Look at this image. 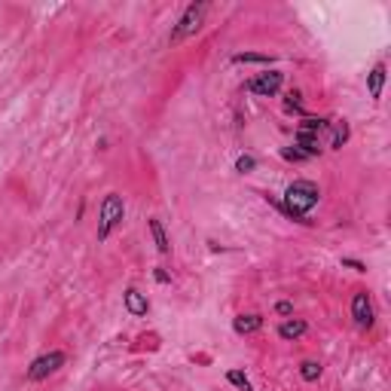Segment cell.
Returning a JSON list of instances; mask_svg holds the SVG:
<instances>
[{"mask_svg":"<svg viewBox=\"0 0 391 391\" xmlns=\"http://www.w3.org/2000/svg\"><path fill=\"white\" fill-rule=\"evenodd\" d=\"M321 202V187L309 178H297L285 187V196H278V211L294 224H309V214Z\"/></svg>","mask_w":391,"mask_h":391,"instance_id":"cell-1","label":"cell"},{"mask_svg":"<svg viewBox=\"0 0 391 391\" xmlns=\"http://www.w3.org/2000/svg\"><path fill=\"white\" fill-rule=\"evenodd\" d=\"M122 220H126V199L119 193H104L101 205H98V229H95L98 244L110 242V235L122 226Z\"/></svg>","mask_w":391,"mask_h":391,"instance_id":"cell-2","label":"cell"},{"mask_svg":"<svg viewBox=\"0 0 391 391\" xmlns=\"http://www.w3.org/2000/svg\"><path fill=\"white\" fill-rule=\"evenodd\" d=\"M211 6L205 3V0H193V3L183 6L181 19L172 25V34H168V46H181L183 40H190V37H196L199 31L205 25V15H208Z\"/></svg>","mask_w":391,"mask_h":391,"instance_id":"cell-3","label":"cell"},{"mask_svg":"<svg viewBox=\"0 0 391 391\" xmlns=\"http://www.w3.org/2000/svg\"><path fill=\"white\" fill-rule=\"evenodd\" d=\"M65 364H67V351H61V349L43 351V355H37L34 361L28 364V370H25V382H43V379L56 376V373H58Z\"/></svg>","mask_w":391,"mask_h":391,"instance_id":"cell-4","label":"cell"},{"mask_svg":"<svg viewBox=\"0 0 391 391\" xmlns=\"http://www.w3.org/2000/svg\"><path fill=\"white\" fill-rule=\"evenodd\" d=\"M349 312H351V321H355L358 331H373V324H376V306H373L370 290H355Z\"/></svg>","mask_w":391,"mask_h":391,"instance_id":"cell-5","label":"cell"},{"mask_svg":"<svg viewBox=\"0 0 391 391\" xmlns=\"http://www.w3.org/2000/svg\"><path fill=\"white\" fill-rule=\"evenodd\" d=\"M281 86H285V74H281L278 67H272V71H266V74L251 76V80L244 83V92H251V95H257V98H275L281 92Z\"/></svg>","mask_w":391,"mask_h":391,"instance_id":"cell-6","label":"cell"},{"mask_svg":"<svg viewBox=\"0 0 391 391\" xmlns=\"http://www.w3.org/2000/svg\"><path fill=\"white\" fill-rule=\"evenodd\" d=\"M122 309H126L132 318H147L150 315V297L144 294L141 288L128 285L126 290H122Z\"/></svg>","mask_w":391,"mask_h":391,"instance_id":"cell-7","label":"cell"},{"mask_svg":"<svg viewBox=\"0 0 391 391\" xmlns=\"http://www.w3.org/2000/svg\"><path fill=\"white\" fill-rule=\"evenodd\" d=\"M263 324H266V318L260 315V312H242V315L233 318V333L235 336H251V333L263 331Z\"/></svg>","mask_w":391,"mask_h":391,"instance_id":"cell-8","label":"cell"},{"mask_svg":"<svg viewBox=\"0 0 391 391\" xmlns=\"http://www.w3.org/2000/svg\"><path fill=\"white\" fill-rule=\"evenodd\" d=\"M385 80H388V65L385 61H376V65L370 67V74H367V92H370L373 101H382V89H385Z\"/></svg>","mask_w":391,"mask_h":391,"instance_id":"cell-9","label":"cell"},{"mask_svg":"<svg viewBox=\"0 0 391 391\" xmlns=\"http://www.w3.org/2000/svg\"><path fill=\"white\" fill-rule=\"evenodd\" d=\"M309 333V321H303V318H285L278 324V340H285V342H297V340H303V336Z\"/></svg>","mask_w":391,"mask_h":391,"instance_id":"cell-10","label":"cell"},{"mask_svg":"<svg viewBox=\"0 0 391 391\" xmlns=\"http://www.w3.org/2000/svg\"><path fill=\"white\" fill-rule=\"evenodd\" d=\"M294 147L300 150L306 159H315V156L324 153V147H321V138L309 135V132H300V128H297V135H294Z\"/></svg>","mask_w":391,"mask_h":391,"instance_id":"cell-11","label":"cell"},{"mask_svg":"<svg viewBox=\"0 0 391 391\" xmlns=\"http://www.w3.org/2000/svg\"><path fill=\"white\" fill-rule=\"evenodd\" d=\"M147 229H150V239L156 244V251L163 257L172 254V242H168V233H165V224L159 217H147Z\"/></svg>","mask_w":391,"mask_h":391,"instance_id":"cell-12","label":"cell"},{"mask_svg":"<svg viewBox=\"0 0 391 391\" xmlns=\"http://www.w3.org/2000/svg\"><path fill=\"white\" fill-rule=\"evenodd\" d=\"M331 150H342L349 144V138H351V126H349V119H333L331 122Z\"/></svg>","mask_w":391,"mask_h":391,"instance_id":"cell-13","label":"cell"},{"mask_svg":"<svg viewBox=\"0 0 391 391\" xmlns=\"http://www.w3.org/2000/svg\"><path fill=\"white\" fill-rule=\"evenodd\" d=\"M233 65H266V67H272L275 58L266 56V52H235Z\"/></svg>","mask_w":391,"mask_h":391,"instance_id":"cell-14","label":"cell"},{"mask_svg":"<svg viewBox=\"0 0 391 391\" xmlns=\"http://www.w3.org/2000/svg\"><path fill=\"white\" fill-rule=\"evenodd\" d=\"M331 122L333 119H327V117H303L300 119V132L321 135V132H327V128H331Z\"/></svg>","mask_w":391,"mask_h":391,"instance_id":"cell-15","label":"cell"},{"mask_svg":"<svg viewBox=\"0 0 391 391\" xmlns=\"http://www.w3.org/2000/svg\"><path fill=\"white\" fill-rule=\"evenodd\" d=\"M285 110L288 113H297V117H309V113H306V107H303V92L300 89H290L288 95H285Z\"/></svg>","mask_w":391,"mask_h":391,"instance_id":"cell-16","label":"cell"},{"mask_svg":"<svg viewBox=\"0 0 391 391\" xmlns=\"http://www.w3.org/2000/svg\"><path fill=\"white\" fill-rule=\"evenodd\" d=\"M226 382H229V385H235L239 391H254V382L248 379V373H244L242 367H233V370H226Z\"/></svg>","mask_w":391,"mask_h":391,"instance_id":"cell-17","label":"cell"},{"mask_svg":"<svg viewBox=\"0 0 391 391\" xmlns=\"http://www.w3.org/2000/svg\"><path fill=\"white\" fill-rule=\"evenodd\" d=\"M321 376H324V367H321L318 361H303L300 364V379L303 382H309L312 385V382H318Z\"/></svg>","mask_w":391,"mask_h":391,"instance_id":"cell-18","label":"cell"},{"mask_svg":"<svg viewBox=\"0 0 391 391\" xmlns=\"http://www.w3.org/2000/svg\"><path fill=\"white\" fill-rule=\"evenodd\" d=\"M235 172L239 174L257 172V156H251V153H239V156H235Z\"/></svg>","mask_w":391,"mask_h":391,"instance_id":"cell-19","label":"cell"},{"mask_svg":"<svg viewBox=\"0 0 391 391\" xmlns=\"http://www.w3.org/2000/svg\"><path fill=\"white\" fill-rule=\"evenodd\" d=\"M281 159H285V163H309L297 147H281Z\"/></svg>","mask_w":391,"mask_h":391,"instance_id":"cell-20","label":"cell"},{"mask_svg":"<svg viewBox=\"0 0 391 391\" xmlns=\"http://www.w3.org/2000/svg\"><path fill=\"white\" fill-rule=\"evenodd\" d=\"M340 263H342V266H346V269H351V272H358V275H364V272H367V263H364V260H355V257H342V260H340Z\"/></svg>","mask_w":391,"mask_h":391,"instance_id":"cell-21","label":"cell"},{"mask_svg":"<svg viewBox=\"0 0 391 391\" xmlns=\"http://www.w3.org/2000/svg\"><path fill=\"white\" fill-rule=\"evenodd\" d=\"M275 315L290 318V315H294V303H290V300H278V303H275Z\"/></svg>","mask_w":391,"mask_h":391,"instance_id":"cell-22","label":"cell"},{"mask_svg":"<svg viewBox=\"0 0 391 391\" xmlns=\"http://www.w3.org/2000/svg\"><path fill=\"white\" fill-rule=\"evenodd\" d=\"M153 281H156V285H172V275H168L163 266H156V269H153Z\"/></svg>","mask_w":391,"mask_h":391,"instance_id":"cell-23","label":"cell"},{"mask_svg":"<svg viewBox=\"0 0 391 391\" xmlns=\"http://www.w3.org/2000/svg\"><path fill=\"white\" fill-rule=\"evenodd\" d=\"M190 361H193V364H205V367H208V364H211V355H190Z\"/></svg>","mask_w":391,"mask_h":391,"instance_id":"cell-24","label":"cell"},{"mask_svg":"<svg viewBox=\"0 0 391 391\" xmlns=\"http://www.w3.org/2000/svg\"><path fill=\"white\" fill-rule=\"evenodd\" d=\"M208 248L214 251V254H217V251H220V254H224V251H226V248H224V244H217V242H214V239H208Z\"/></svg>","mask_w":391,"mask_h":391,"instance_id":"cell-25","label":"cell"}]
</instances>
